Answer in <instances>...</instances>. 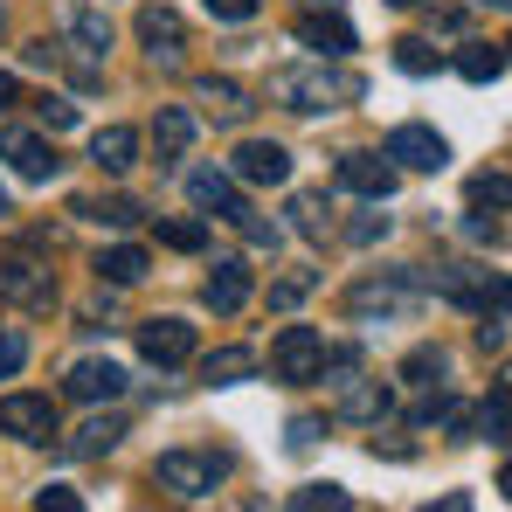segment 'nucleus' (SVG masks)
Masks as SVG:
<instances>
[{
  "instance_id": "nucleus-15",
  "label": "nucleus",
  "mask_w": 512,
  "mask_h": 512,
  "mask_svg": "<svg viewBox=\"0 0 512 512\" xmlns=\"http://www.w3.org/2000/svg\"><path fill=\"white\" fill-rule=\"evenodd\" d=\"M201 298H208V312H222V319H229V312H243V298H250V263H243V256H222Z\"/></svg>"
},
{
  "instance_id": "nucleus-46",
  "label": "nucleus",
  "mask_w": 512,
  "mask_h": 512,
  "mask_svg": "<svg viewBox=\"0 0 512 512\" xmlns=\"http://www.w3.org/2000/svg\"><path fill=\"white\" fill-rule=\"evenodd\" d=\"M0 215H7V187H0Z\"/></svg>"
},
{
  "instance_id": "nucleus-12",
  "label": "nucleus",
  "mask_w": 512,
  "mask_h": 512,
  "mask_svg": "<svg viewBox=\"0 0 512 512\" xmlns=\"http://www.w3.org/2000/svg\"><path fill=\"white\" fill-rule=\"evenodd\" d=\"M0 160L21 173V180H49V173H56V153H49V139H35L28 125H0Z\"/></svg>"
},
{
  "instance_id": "nucleus-44",
  "label": "nucleus",
  "mask_w": 512,
  "mask_h": 512,
  "mask_svg": "<svg viewBox=\"0 0 512 512\" xmlns=\"http://www.w3.org/2000/svg\"><path fill=\"white\" fill-rule=\"evenodd\" d=\"M388 7H423V0H388Z\"/></svg>"
},
{
  "instance_id": "nucleus-40",
  "label": "nucleus",
  "mask_w": 512,
  "mask_h": 512,
  "mask_svg": "<svg viewBox=\"0 0 512 512\" xmlns=\"http://www.w3.org/2000/svg\"><path fill=\"white\" fill-rule=\"evenodd\" d=\"M291 443H298V450H305V443H319V423H312V416H298V423H291Z\"/></svg>"
},
{
  "instance_id": "nucleus-16",
  "label": "nucleus",
  "mask_w": 512,
  "mask_h": 512,
  "mask_svg": "<svg viewBox=\"0 0 512 512\" xmlns=\"http://www.w3.org/2000/svg\"><path fill=\"white\" fill-rule=\"evenodd\" d=\"M395 409L388 381H340V423H381Z\"/></svg>"
},
{
  "instance_id": "nucleus-25",
  "label": "nucleus",
  "mask_w": 512,
  "mask_h": 512,
  "mask_svg": "<svg viewBox=\"0 0 512 512\" xmlns=\"http://www.w3.org/2000/svg\"><path fill=\"white\" fill-rule=\"evenodd\" d=\"M499 70H506V56H499L492 42H471V49L457 56V77H464V84H492Z\"/></svg>"
},
{
  "instance_id": "nucleus-9",
  "label": "nucleus",
  "mask_w": 512,
  "mask_h": 512,
  "mask_svg": "<svg viewBox=\"0 0 512 512\" xmlns=\"http://www.w3.org/2000/svg\"><path fill=\"white\" fill-rule=\"evenodd\" d=\"M395 180H402V167H395L388 153H346L340 160V187H353L360 201H388Z\"/></svg>"
},
{
  "instance_id": "nucleus-45",
  "label": "nucleus",
  "mask_w": 512,
  "mask_h": 512,
  "mask_svg": "<svg viewBox=\"0 0 512 512\" xmlns=\"http://www.w3.org/2000/svg\"><path fill=\"white\" fill-rule=\"evenodd\" d=\"M478 7H512V0H478Z\"/></svg>"
},
{
  "instance_id": "nucleus-43",
  "label": "nucleus",
  "mask_w": 512,
  "mask_h": 512,
  "mask_svg": "<svg viewBox=\"0 0 512 512\" xmlns=\"http://www.w3.org/2000/svg\"><path fill=\"white\" fill-rule=\"evenodd\" d=\"M499 492H506V499H512V464H506V471H499Z\"/></svg>"
},
{
  "instance_id": "nucleus-18",
  "label": "nucleus",
  "mask_w": 512,
  "mask_h": 512,
  "mask_svg": "<svg viewBox=\"0 0 512 512\" xmlns=\"http://www.w3.org/2000/svg\"><path fill=\"white\" fill-rule=\"evenodd\" d=\"M139 42H146L153 56H173V49L187 42V21H180L173 7H139Z\"/></svg>"
},
{
  "instance_id": "nucleus-41",
  "label": "nucleus",
  "mask_w": 512,
  "mask_h": 512,
  "mask_svg": "<svg viewBox=\"0 0 512 512\" xmlns=\"http://www.w3.org/2000/svg\"><path fill=\"white\" fill-rule=\"evenodd\" d=\"M423 512H471V499H464V492H450V499H436V506H423Z\"/></svg>"
},
{
  "instance_id": "nucleus-35",
  "label": "nucleus",
  "mask_w": 512,
  "mask_h": 512,
  "mask_svg": "<svg viewBox=\"0 0 512 512\" xmlns=\"http://www.w3.org/2000/svg\"><path fill=\"white\" fill-rule=\"evenodd\" d=\"M21 360H28V340H21L14 326H0V381H7V374H21Z\"/></svg>"
},
{
  "instance_id": "nucleus-13",
  "label": "nucleus",
  "mask_w": 512,
  "mask_h": 512,
  "mask_svg": "<svg viewBox=\"0 0 512 512\" xmlns=\"http://www.w3.org/2000/svg\"><path fill=\"white\" fill-rule=\"evenodd\" d=\"M139 353L153 367H180V360H194V326L187 319H146L139 326Z\"/></svg>"
},
{
  "instance_id": "nucleus-11",
  "label": "nucleus",
  "mask_w": 512,
  "mask_h": 512,
  "mask_svg": "<svg viewBox=\"0 0 512 512\" xmlns=\"http://www.w3.org/2000/svg\"><path fill=\"white\" fill-rule=\"evenodd\" d=\"M229 173L250 180V187H284V180H291V153H284L277 139H250V146H236Z\"/></svg>"
},
{
  "instance_id": "nucleus-10",
  "label": "nucleus",
  "mask_w": 512,
  "mask_h": 512,
  "mask_svg": "<svg viewBox=\"0 0 512 512\" xmlns=\"http://www.w3.org/2000/svg\"><path fill=\"white\" fill-rule=\"evenodd\" d=\"M0 429L21 436V443H49L56 436V402L49 395H7L0 402Z\"/></svg>"
},
{
  "instance_id": "nucleus-37",
  "label": "nucleus",
  "mask_w": 512,
  "mask_h": 512,
  "mask_svg": "<svg viewBox=\"0 0 512 512\" xmlns=\"http://www.w3.org/2000/svg\"><path fill=\"white\" fill-rule=\"evenodd\" d=\"M42 125H49V132H70V125H77V104H70V97H42Z\"/></svg>"
},
{
  "instance_id": "nucleus-23",
  "label": "nucleus",
  "mask_w": 512,
  "mask_h": 512,
  "mask_svg": "<svg viewBox=\"0 0 512 512\" xmlns=\"http://www.w3.org/2000/svg\"><path fill=\"white\" fill-rule=\"evenodd\" d=\"M118 436H125V423H118V416H90V423L70 436V457H104Z\"/></svg>"
},
{
  "instance_id": "nucleus-5",
  "label": "nucleus",
  "mask_w": 512,
  "mask_h": 512,
  "mask_svg": "<svg viewBox=\"0 0 512 512\" xmlns=\"http://www.w3.org/2000/svg\"><path fill=\"white\" fill-rule=\"evenodd\" d=\"M312 56H326V63H340L353 56V21H346L340 7H312V14H298V28H291Z\"/></svg>"
},
{
  "instance_id": "nucleus-19",
  "label": "nucleus",
  "mask_w": 512,
  "mask_h": 512,
  "mask_svg": "<svg viewBox=\"0 0 512 512\" xmlns=\"http://www.w3.org/2000/svg\"><path fill=\"white\" fill-rule=\"evenodd\" d=\"M153 146H160V160H180V153L194 146V111L167 104V111H160V125H153Z\"/></svg>"
},
{
  "instance_id": "nucleus-20",
  "label": "nucleus",
  "mask_w": 512,
  "mask_h": 512,
  "mask_svg": "<svg viewBox=\"0 0 512 512\" xmlns=\"http://www.w3.org/2000/svg\"><path fill=\"white\" fill-rule=\"evenodd\" d=\"M250 374H256L250 346H215V353L201 360V381H215V388H222V381H250Z\"/></svg>"
},
{
  "instance_id": "nucleus-22",
  "label": "nucleus",
  "mask_w": 512,
  "mask_h": 512,
  "mask_svg": "<svg viewBox=\"0 0 512 512\" xmlns=\"http://www.w3.org/2000/svg\"><path fill=\"white\" fill-rule=\"evenodd\" d=\"M194 97H201V104H208L215 118H243V111H250L243 84H229V77H201V84H194Z\"/></svg>"
},
{
  "instance_id": "nucleus-26",
  "label": "nucleus",
  "mask_w": 512,
  "mask_h": 512,
  "mask_svg": "<svg viewBox=\"0 0 512 512\" xmlns=\"http://www.w3.org/2000/svg\"><path fill=\"white\" fill-rule=\"evenodd\" d=\"M160 243H167V250H208V222H194V215H167V222H160Z\"/></svg>"
},
{
  "instance_id": "nucleus-38",
  "label": "nucleus",
  "mask_w": 512,
  "mask_h": 512,
  "mask_svg": "<svg viewBox=\"0 0 512 512\" xmlns=\"http://www.w3.org/2000/svg\"><path fill=\"white\" fill-rule=\"evenodd\" d=\"M201 7H208L215 21H250V14L263 7V0H201Z\"/></svg>"
},
{
  "instance_id": "nucleus-34",
  "label": "nucleus",
  "mask_w": 512,
  "mask_h": 512,
  "mask_svg": "<svg viewBox=\"0 0 512 512\" xmlns=\"http://www.w3.org/2000/svg\"><path fill=\"white\" fill-rule=\"evenodd\" d=\"M291 215H298V229H305V236H326V201H319V194H298V201H291Z\"/></svg>"
},
{
  "instance_id": "nucleus-4",
  "label": "nucleus",
  "mask_w": 512,
  "mask_h": 512,
  "mask_svg": "<svg viewBox=\"0 0 512 512\" xmlns=\"http://www.w3.org/2000/svg\"><path fill=\"white\" fill-rule=\"evenodd\" d=\"M0 298L21 305V312H49V305H56L49 263H35V256H0Z\"/></svg>"
},
{
  "instance_id": "nucleus-21",
  "label": "nucleus",
  "mask_w": 512,
  "mask_h": 512,
  "mask_svg": "<svg viewBox=\"0 0 512 512\" xmlns=\"http://www.w3.org/2000/svg\"><path fill=\"white\" fill-rule=\"evenodd\" d=\"M97 277H104V284H139V277H146V250H139V243L97 250Z\"/></svg>"
},
{
  "instance_id": "nucleus-17",
  "label": "nucleus",
  "mask_w": 512,
  "mask_h": 512,
  "mask_svg": "<svg viewBox=\"0 0 512 512\" xmlns=\"http://www.w3.org/2000/svg\"><path fill=\"white\" fill-rule=\"evenodd\" d=\"M90 160L104 173H132L139 167V132L132 125H104V132H90Z\"/></svg>"
},
{
  "instance_id": "nucleus-7",
  "label": "nucleus",
  "mask_w": 512,
  "mask_h": 512,
  "mask_svg": "<svg viewBox=\"0 0 512 512\" xmlns=\"http://www.w3.org/2000/svg\"><path fill=\"white\" fill-rule=\"evenodd\" d=\"M187 201H194V208H208V215H222V222H243V215H250V201H243L236 173H222V167L187 173Z\"/></svg>"
},
{
  "instance_id": "nucleus-32",
  "label": "nucleus",
  "mask_w": 512,
  "mask_h": 512,
  "mask_svg": "<svg viewBox=\"0 0 512 512\" xmlns=\"http://www.w3.org/2000/svg\"><path fill=\"white\" fill-rule=\"evenodd\" d=\"M478 436H492V443H506V436H512V395H499V402L478 409Z\"/></svg>"
},
{
  "instance_id": "nucleus-27",
  "label": "nucleus",
  "mask_w": 512,
  "mask_h": 512,
  "mask_svg": "<svg viewBox=\"0 0 512 512\" xmlns=\"http://www.w3.org/2000/svg\"><path fill=\"white\" fill-rule=\"evenodd\" d=\"M471 208H512V173H471Z\"/></svg>"
},
{
  "instance_id": "nucleus-39",
  "label": "nucleus",
  "mask_w": 512,
  "mask_h": 512,
  "mask_svg": "<svg viewBox=\"0 0 512 512\" xmlns=\"http://www.w3.org/2000/svg\"><path fill=\"white\" fill-rule=\"evenodd\" d=\"M346 236H353V243H374V236H388V215H360Z\"/></svg>"
},
{
  "instance_id": "nucleus-6",
  "label": "nucleus",
  "mask_w": 512,
  "mask_h": 512,
  "mask_svg": "<svg viewBox=\"0 0 512 512\" xmlns=\"http://www.w3.org/2000/svg\"><path fill=\"white\" fill-rule=\"evenodd\" d=\"M416 291H423V277H416V270H395V277H381V284H353V291H346V312H353V319H367V312H409Z\"/></svg>"
},
{
  "instance_id": "nucleus-30",
  "label": "nucleus",
  "mask_w": 512,
  "mask_h": 512,
  "mask_svg": "<svg viewBox=\"0 0 512 512\" xmlns=\"http://www.w3.org/2000/svg\"><path fill=\"white\" fill-rule=\"evenodd\" d=\"M312 284H319V270H291V277H277V284H270V305H277V312H291L298 298H312Z\"/></svg>"
},
{
  "instance_id": "nucleus-42",
  "label": "nucleus",
  "mask_w": 512,
  "mask_h": 512,
  "mask_svg": "<svg viewBox=\"0 0 512 512\" xmlns=\"http://www.w3.org/2000/svg\"><path fill=\"white\" fill-rule=\"evenodd\" d=\"M0 104H14V77L7 70H0Z\"/></svg>"
},
{
  "instance_id": "nucleus-47",
  "label": "nucleus",
  "mask_w": 512,
  "mask_h": 512,
  "mask_svg": "<svg viewBox=\"0 0 512 512\" xmlns=\"http://www.w3.org/2000/svg\"><path fill=\"white\" fill-rule=\"evenodd\" d=\"M506 63H512V42H506Z\"/></svg>"
},
{
  "instance_id": "nucleus-24",
  "label": "nucleus",
  "mask_w": 512,
  "mask_h": 512,
  "mask_svg": "<svg viewBox=\"0 0 512 512\" xmlns=\"http://www.w3.org/2000/svg\"><path fill=\"white\" fill-rule=\"evenodd\" d=\"M70 35H77V49H90V56L111 49V21H104L97 7H70Z\"/></svg>"
},
{
  "instance_id": "nucleus-31",
  "label": "nucleus",
  "mask_w": 512,
  "mask_h": 512,
  "mask_svg": "<svg viewBox=\"0 0 512 512\" xmlns=\"http://www.w3.org/2000/svg\"><path fill=\"white\" fill-rule=\"evenodd\" d=\"M429 374H443V346H416V353L402 360V381H416V388H436Z\"/></svg>"
},
{
  "instance_id": "nucleus-36",
  "label": "nucleus",
  "mask_w": 512,
  "mask_h": 512,
  "mask_svg": "<svg viewBox=\"0 0 512 512\" xmlns=\"http://www.w3.org/2000/svg\"><path fill=\"white\" fill-rule=\"evenodd\" d=\"M35 512H84V499H77L70 485H42V492H35Z\"/></svg>"
},
{
  "instance_id": "nucleus-3",
  "label": "nucleus",
  "mask_w": 512,
  "mask_h": 512,
  "mask_svg": "<svg viewBox=\"0 0 512 512\" xmlns=\"http://www.w3.org/2000/svg\"><path fill=\"white\" fill-rule=\"evenodd\" d=\"M270 367H277V381H319L326 374V333L319 326H284L270 346Z\"/></svg>"
},
{
  "instance_id": "nucleus-2",
  "label": "nucleus",
  "mask_w": 512,
  "mask_h": 512,
  "mask_svg": "<svg viewBox=\"0 0 512 512\" xmlns=\"http://www.w3.org/2000/svg\"><path fill=\"white\" fill-rule=\"evenodd\" d=\"M153 478L167 485L173 499H201V492H215V485L229 478V457H222V450H167V457L153 464Z\"/></svg>"
},
{
  "instance_id": "nucleus-1",
  "label": "nucleus",
  "mask_w": 512,
  "mask_h": 512,
  "mask_svg": "<svg viewBox=\"0 0 512 512\" xmlns=\"http://www.w3.org/2000/svg\"><path fill=\"white\" fill-rule=\"evenodd\" d=\"M270 90L291 104V111H340L346 97H360V77H346V70H326V56H319V70H277Z\"/></svg>"
},
{
  "instance_id": "nucleus-29",
  "label": "nucleus",
  "mask_w": 512,
  "mask_h": 512,
  "mask_svg": "<svg viewBox=\"0 0 512 512\" xmlns=\"http://www.w3.org/2000/svg\"><path fill=\"white\" fill-rule=\"evenodd\" d=\"M77 215L104 222V229H132L139 222V201H77Z\"/></svg>"
},
{
  "instance_id": "nucleus-14",
  "label": "nucleus",
  "mask_w": 512,
  "mask_h": 512,
  "mask_svg": "<svg viewBox=\"0 0 512 512\" xmlns=\"http://www.w3.org/2000/svg\"><path fill=\"white\" fill-rule=\"evenodd\" d=\"M63 395L70 402H118L125 395V367L118 360H77L70 381H63Z\"/></svg>"
},
{
  "instance_id": "nucleus-8",
  "label": "nucleus",
  "mask_w": 512,
  "mask_h": 512,
  "mask_svg": "<svg viewBox=\"0 0 512 512\" xmlns=\"http://www.w3.org/2000/svg\"><path fill=\"white\" fill-rule=\"evenodd\" d=\"M381 153H388L395 167H409V173H436L443 160H450V146H443V132H429V125H395Z\"/></svg>"
},
{
  "instance_id": "nucleus-33",
  "label": "nucleus",
  "mask_w": 512,
  "mask_h": 512,
  "mask_svg": "<svg viewBox=\"0 0 512 512\" xmlns=\"http://www.w3.org/2000/svg\"><path fill=\"white\" fill-rule=\"evenodd\" d=\"M395 70L429 77V70H436V49H429V42H416V35H409V42H395Z\"/></svg>"
},
{
  "instance_id": "nucleus-28",
  "label": "nucleus",
  "mask_w": 512,
  "mask_h": 512,
  "mask_svg": "<svg viewBox=\"0 0 512 512\" xmlns=\"http://www.w3.org/2000/svg\"><path fill=\"white\" fill-rule=\"evenodd\" d=\"M291 512H353V492L346 485H305L291 499Z\"/></svg>"
}]
</instances>
